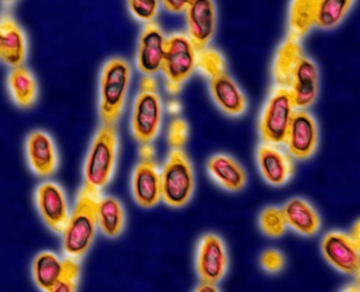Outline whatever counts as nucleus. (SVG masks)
I'll use <instances>...</instances> for the list:
<instances>
[{
  "label": "nucleus",
  "mask_w": 360,
  "mask_h": 292,
  "mask_svg": "<svg viewBox=\"0 0 360 292\" xmlns=\"http://www.w3.org/2000/svg\"><path fill=\"white\" fill-rule=\"evenodd\" d=\"M197 69L211 79L226 71V62L219 51L206 48L197 52Z\"/></svg>",
  "instance_id": "nucleus-29"
},
{
  "label": "nucleus",
  "mask_w": 360,
  "mask_h": 292,
  "mask_svg": "<svg viewBox=\"0 0 360 292\" xmlns=\"http://www.w3.org/2000/svg\"><path fill=\"white\" fill-rule=\"evenodd\" d=\"M1 31V54L0 60L11 69L22 67L27 55L25 33L16 20L5 16L0 20Z\"/></svg>",
  "instance_id": "nucleus-20"
},
{
  "label": "nucleus",
  "mask_w": 360,
  "mask_h": 292,
  "mask_svg": "<svg viewBox=\"0 0 360 292\" xmlns=\"http://www.w3.org/2000/svg\"><path fill=\"white\" fill-rule=\"evenodd\" d=\"M189 4L191 1H185V0H165L162 1V7L168 13L179 14V13H186Z\"/></svg>",
  "instance_id": "nucleus-34"
},
{
  "label": "nucleus",
  "mask_w": 360,
  "mask_h": 292,
  "mask_svg": "<svg viewBox=\"0 0 360 292\" xmlns=\"http://www.w3.org/2000/svg\"><path fill=\"white\" fill-rule=\"evenodd\" d=\"M259 227L270 239H279L286 233V219L281 208L270 206L264 208L259 215Z\"/></svg>",
  "instance_id": "nucleus-28"
},
{
  "label": "nucleus",
  "mask_w": 360,
  "mask_h": 292,
  "mask_svg": "<svg viewBox=\"0 0 360 292\" xmlns=\"http://www.w3.org/2000/svg\"><path fill=\"white\" fill-rule=\"evenodd\" d=\"M296 108L290 91L274 88L259 118V134L264 143L283 145Z\"/></svg>",
  "instance_id": "nucleus-7"
},
{
  "label": "nucleus",
  "mask_w": 360,
  "mask_h": 292,
  "mask_svg": "<svg viewBox=\"0 0 360 292\" xmlns=\"http://www.w3.org/2000/svg\"><path fill=\"white\" fill-rule=\"evenodd\" d=\"M319 138V125L314 116L307 109H296L285 140L290 157L298 161L312 157L318 149Z\"/></svg>",
  "instance_id": "nucleus-9"
},
{
  "label": "nucleus",
  "mask_w": 360,
  "mask_h": 292,
  "mask_svg": "<svg viewBox=\"0 0 360 292\" xmlns=\"http://www.w3.org/2000/svg\"><path fill=\"white\" fill-rule=\"evenodd\" d=\"M117 150L115 125H101L91 140L84 160L82 189L99 194L110 182L117 162Z\"/></svg>",
  "instance_id": "nucleus-2"
},
{
  "label": "nucleus",
  "mask_w": 360,
  "mask_h": 292,
  "mask_svg": "<svg viewBox=\"0 0 360 292\" xmlns=\"http://www.w3.org/2000/svg\"><path fill=\"white\" fill-rule=\"evenodd\" d=\"M80 277V265L77 260L65 258V271L62 273L59 282L56 284L52 292H73L78 286Z\"/></svg>",
  "instance_id": "nucleus-31"
},
{
  "label": "nucleus",
  "mask_w": 360,
  "mask_h": 292,
  "mask_svg": "<svg viewBox=\"0 0 360 292\" xmlns=\"http://www.w3.org/2000/svg\"><path fill=\"white\" fill-rule=\"evenodd\" d=\"M208 88L214 102L219 109L230 117L245 114L247 98L239 84L226 71L219 76L208 79Z\"/></svg>",
  "instance_id": "nucleus-18"
},
{
  "label": "nucleus",
  "mask_w": 360,
  "mask_h": 292,
  "mask_svg": "<svg viewBox=\"0 0 360 292\" xmlns=\"http://www.w3.org/2000/svg\"><path fill=\"white\" fill-rule=\"evenodd\" d=\"M287 226L294 232L305 237H311L319 233L321 228V217L311 202L303 198H292L283 207Z\"/></svg>",
  "instance_id": "nucleus-21"
},
{
  "label": "nucleus",
  "mask_w": 360,
  "mask_h": 292,
  "mask_svg": "<svg viewBox=\"0 0 360 292\" xmlns=\"http://www.w3.org/2000/svg\"><path fill=\"white\" fill-rule=\"evenodd\" d=\"M0 54H1V31H0Z\"/></svg>",
  "instance_id": "nucleus-39"
},
{
  "label": "nucleus",
  "mask_w": 360,
  "mask_h": 292,
  "mask_svg": "<svg viewBox=\"0 0 360 292\" xmlns=\"http://www.w3.org/2000/svg\"><path fill=\"white\" fill-rule=\"evenodd\" d=\"M187 36L197 52L208 48L217 33V15L215 4L211 0L191 1L186 11Z\"/></svg>",
  "instance_id": "nucleus-13"
},
{
  "label": "nucleus",
  "mask_w": 360,
  "mask_h": 292,
  "mask_svg": "<svg viewBox=\"0 0 360 292\" xmlns=\"http://www.w3.org/2000/svg\"><path fill=\"white\" fill-rule=\"evenodd\" d=\"M99 194L80 189L76 204L62 230V250L67 258L79 261L93 246L97 233L96 207Z\"/></svg>",
  "instance_id": "nucleus-1"
},
{
  "label": "nucleus",
  "mask_w": 360,
  "mask_h": 292,
  "mask_svg": "<svg viewBox=\"0 0 360 292\" xmlns=\"http://www.w3.org/2000/svg\"><path fill=\"white\" fill-rule=\"evenodd\" d=\"M188 138V125L181 118H174L168 128V143L172 150H183Z\"/></svg>",
  "instance_id": "nucleus-32"
},
{
  "label": "nucleus",
  "mask_w": 360,
  "mask_h": 292,
  "mask_svg": "<svg viewBox=\"0 0 360 292\" xmlns=\"http://www.w3.org/2000/svg\"><path fill=\"white\" fill-rule=\"evenodd\" d=\"M305 55L301 41L286 36L276 52L273 63L275 87L288 90L292 72L300 60Z\"/></svg>",
  "instance_id": "nucleus-22"
},
{
  "label": "nucleus",
  "mask_w": 360,
  "mask_h": 292,
  "mask_svg": "<svg viewBox=\"0 0 360 292\" xmlns=\"http://www.w3.org/2000/svg\"><path fill=\"white\" fill-rule=\"evenodd\" d=\"M196 291L200 292H213L217 291V284H211V282H202L200 281V286H197Z\"/></svg>",
  "instance_id": "nucleus-36"
},
{
  "label": "nucleus",
  "mask_w": 360,
  "mask_h": 292,
  "mask_svg": "<svg viewBox=\"0 0 360 292\" xmlns=\"http://www.w3.org/2000/svg\"><path fill=\"white\" fill-rule=\"evenodd\" d=\"M228 263V253L223 239L217 234L202 236L196 253V271L200 280L219 284L224 278Z\"/></svg>",
  "instance_id": "nucleus-10"
},
{
  "label": "nucleus",
  "mask_w": 360,
  "mask_h": 292,
  "mask_svg": "<svg viewBox=\"0 0 360 292\" xmlns=\"http://www.w3.org/2000/svg\"><path fill=\"white\" fill-rule=\"evenodd\" d=\"M131 14L140 20V22H155V17L160 8V1L157 0H129L127 1Z\"/></svg>",
  "instance_id": "nucleus-30"
},
{
  "label": "nucleus",
  "mask_w": 360,
  "mask_h": 292,
  "mask_svg": "<svg viewBox=\"0 0 360 292\" xmlns=\"http://www.w3.org/2000/svg\"><path fill=\"white\" fill-rule=\"evenodd\" d=\"M163 106L158 91V84L153 77L141 79L140 89L133 104V136L140 144L151 143L160 132Z\"/></svg>",
  "instance_id": "nucleus-4"
},
{
  "label": "nucleus",
  "mask_w": 360,
  "mask_h": 292,
  "mask_svg": "<svg viewBox=\"0 0 360 292\" xmlns=\"http://www.w3.org/2000/svg\"><path fill=\"white\" fill-rule=\"evenodd\" d=\"M167 37L158 22L144 25L136 45V67L144 76H155L162 70L166 53Z\"/></svg>",
  "instance_id": "nucleus-12"
},
{
  "label": "nucleus",
  "mask_w": 360,
  "mask_h": 292,
  "mask_svg": "<svg viewBox=\"0 0 360 292\" xmlns=\"http://www.w3.org/2000/svg\"><path fill=\"white\" fill-rule=\"evenodd\" d=\"M315 27V1L297 0L290 4L287 36L301 41Z\"/></svg>",
  "instance_id": "nucleus-26"
},
{
  "label": "nucleus",
  "mask_w": 360,
  "mask_h": 292,
  "mask_svg": "<svg viewBox=\"0 0 360 292\" xmlns=\"http://www.w3.org/2000/svg\"><path fill=\"white\" fill-rule=\"evenodd\" d=\"M288 91L296 109H307L318 99L320 72L316 63L307 54L300 60L292 72Z\"/></svg>",
  "instance_id": "nucleus-15"
},
{
  "label": "nucleus",
  "mask_w": 360,
  "mask_h": 292,
  "mask_svg": "<svg viewBox=\"0 0 360 292\" xmlns=\"http://www.w3.org/2000/svg\"><path fill=\"white\" fill-rule=\"evenodd\" d=\"M260 265L268 273H277L285 267V256L279 251L269 248L262 252Z\"/></svg>",
  "instance_id": "nucleus-33"
},
{
  "label": "nucleus",
  "mask_w": 360,
  "mask_h": 292,
  "mask_svg": "<svg viewBox=\"0 0 360 292\" xmlns=\"http://www.w3.org/2000/svg\"><path fill=\"white\" fill-rule=\"evenodd\" d=\"M9 93L17 106L30 109L35 104L39 95V86L32 71L26 67H14L7 77Z\"/></svg>",
  "instance_id": "nucleus-23"
},
{
  "label": "nucleus",
  "mask_w": 360,
  "mask_h": 292,
  "mask_svg": "<svg viewBox=\"0 0 360 292\" xmlns=\"http://www.w3.org/2000/svg\"><path fill=\"white\" fill-rule=\"evenodd\" d=\"M65 260H61L56 253L41 252L32 263V277L37 288L42 291L52 292L65 271Z\"/></svg>",
  "instance_id": "nucleus-24"
},
{
  "label": "nucleus",
  "mask_w": 360,
  "mask_h": 292,
  "mask_svg": "<svg viewBox=\"0 0 360 292\" xmlns=\"http://www.w3.org/2000/svg\"><path fill=\"white\" fill-rule=\"evenodd\" d=\"M162 201L172 208L185 207L194 194L195 174L184 150H172L160 172Z\"/></svg>",
  "instance_id": "nucleus-5"
},
{
  "label": "nucleus",
  "mask_w": 360,
  "mask_h": 292,
  "mask_svg": "<svg viewBox=\"0 0 360 292\" xmlns=\"http://www.w3.org/2000/svg\"><path fill=\"white\" fill-rule=\"evenodd\" d=\"M35 201L44 224L54 233L61 234L70 217L65 190L58 183L45 181L37 187Z\"/></svg>",
  "instance_id": "nucleus-11"
},
{
  "label": "nucleus",
  "mask_w": 360,
  "mask_h": 292,
  "mask_svg": "<svg viewBox=\"0 0 360 292\" xmlns=\"http://www.w3.org/2000/svg\"><path fill=\"white\" fill-rule=\"evenodd\" d=\"M352 0H321L315 1V27L330 31L340 25L350 9Z\"/></svg>",
  "instance_id": "nucleus-27"
},
{
  "label": "nucleus",
  "mask_w": 360,
  "mask_h": 292,
  "mask_svg": "<svg viewBox=\"0 0 360 292\" xmlns=\"http://www.w3.org/2000/svg\"><path fill=\"white\" fill-rule=\"evenodd\" d=\"M139 154H140L141 160L151 161L155 155V149L151 143L141 144Z\"/></svg>",
  "instance_id": "nucleus-35"
},
{
  "label": "nucleus",
  "mask_w": 360,
  "mask_h": 292,
  "mask_svg": "<svg viewBox=\"0 0 360 292\" xmlns=\"http://www.w3.org/2000/svg\"><path fill=\"white\" fill-rule=\"evenodd\" d=\"M256 159L262 177L273 187L286 185L295 172L292 157L279 145L260 144L257 149Z\"/></svg>",
  "instance_id": "nucleus-14"
},
{
  "label": "nucleus",
  "mask_w": 360,
  "mask_h": 292,
  "mask_svg": "<svg viewBox=\"0 0 360 292\" xmlns=\"http://www.w3.org/2000/svg\"><path fill=\"white\" fill-rule=\"evenodd\" d=\"M132 194L139 207L150 209L162 200L160 172L155 161L141 160L132 175Z\"/></svg>",
  "instance_id": "nucleus-17"
},
{
  "label": "nucleus",
  "mask_w": 360,
  "mask_h": 292,
  "mask_svg": "<svg viewBox=\"0 0 360 292\" xmlns=\"http://www.w3.org/2000/svg\"><path fill=\"white\" fill-rule=\"evenodd\" d=\"M197 69V50L184 33L167 37L166 53L161 72L170 93H178Z\"/></svg>",
  "instance_id": "nucleus-6"
},
{
  "label": "nucleus",
  "mask_w": 360,
  "mask_h": 292,
  "mask_svg": "<svg viewBox=\"0 0 360 292\" xmlns=\"http://www.w3.org/2000/svg\"><path fill=\"white\" fill-rule=\"evenodd\" d=\"M350 234H352L354 241H357L358 246L360 247V219L356 220L354 226H352V232H350Z\"/></svg>",
  "instance_id": "nucleus-37"
},
{
  "label": "nucleus",
  "mask_w": 360,
  "mask_h": 292,
  "mask_svg": "<svg viewBox=\"0 0 360 292\" xmlns=\"http://www.w3.org/2000/svg\"><path fill=\"white\" fill-rule=\"evenodd\" d=\"M28 166L39 178H49L58 168V152L56 144L48 133L35 129L28 134L25 142Z\"/></svg>",
  "instance_id": "nucleus-16"
},
{
  "label": "nucleus",
  "mask_w": 360,
  "mask_h": 292,
  "mask_svg": "<svg viewBox=\"0 0 360 292\" xmlns=\"http://www.w3.org/2000/svg\"><path fill=\"white\" fill-rule=\"evenodd\" d=\"M132 67L122 58L105 62L99 78V117L101 125H115L127 102Z\"/></svg>",
  "instance_id": "nucleus-3"
},
{
  "label": "nucleus",
  "mask_w": 360,
  "mask_h": 292,
  "mask_svg": "<svg viewBox=\"0 0 360 292\" xmlns=\"http://www.w3.org/2000/svg\"><path fill=\"white\" fill-rule=\"evenodd\" d=\"M206 170L217 185L230 192L241 191L247 183L245 168L231 155H212L206 162Z\"/></svg>",
  "instance_id": "nucleus-19"
},
{
  "label": "nucleus",
  "mask_w": 360,
  "mask_h": 292,
  "mask_svg": "<svg viewBox=\"0 0 360 292\" xmlns=\"http://www.w3.org/2000/svg\"><path fill=\"white\" fill-rule=\"evenodd\" d=\"M356 277V282H354V289L356 291H359L360 290V271L357 273V274L354 275Z\"/></svg>",
  "instance_id": "nucleus-38"
},
{
  "label": "nucleus",
  "mask_w": 360,
  "mask_h": 292,
  "mask_svg": "<svg viewBox=\"0 0 360 292\" xmlns=\"http://www.w3.org/2000/svg\"><path fill=\"white\" fill-rule=\"evenodd\" d=\"M326 261L339 272L356 275L360 271V247L352 234L331 230L324 234L320 244Z\"/></svg>",
  "instance_id": "nucleus-8"
},
{
  "label": "nucleus",
  "mask_w": 360,
  "mask_h": 292,
  "mask_svg": "<svg viewBox=\"0 0 360 292\" xmlns=\"http://www.w3.org/2000/svg\"><path fill=\"white\" fill-rule=\"evenodd\" d=\"M97 225L103 235L115 239L125 226V211L121 201L112 196L99 197L96 207Z\"/></svg>",
  "instance_id": "nucleus-25"
}]
</instances>
